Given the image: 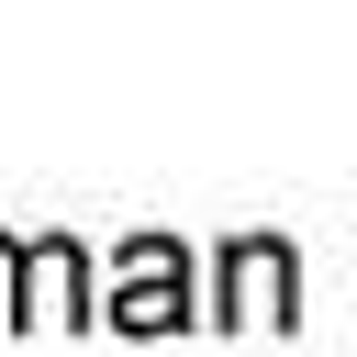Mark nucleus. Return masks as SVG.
<instances>
[{
	"mask_svg": "<svg viewBox=\"0 0 357 357\" xmlns=\"http://www.w3.org/2000/svg\"><path fill=\"white\" fill-rule=\"evenodd\" d=\"M212 324H234V335L301 324V257H290V234H234V245H223V301H212Z\"/></svg>",
	"mask_w": 357,
	"mask_h": 357,
	"instance_id": "nucleus-2",
	"label": "nucleus"
},
{
	"mask_svg": "<svg viewBox=\"0 0 357 357\" xmlns=\"http://www.w3.org/2000/svg\"><path fill=\"white\" fill-rule=\"evenodd\" d=\"M22 279H33V324H100V301H89V257L67 245V234H45V245H22Z\"/></svg>",
	"mask_w": 357,
	"mask_h": 357,
	"instance_id": "nucleus-3",
	"label": "nucleus"
},
{
	"mask_svg": "<svg viewBox=\"0 0 357 357\" xmlns=\"http://www.w3.org/2000/svg\"><path fill=\"white\" fill-rule=\"evenodd\" d=\"M11 279H22V245L0 234V324H22V301H11Z\"/></svg>",
	"mask_w": 357,
	"mask_h": 357,
	"instance_id": "nucleus-4",
	"label": "nucleus"
},
{
	"mask_svg": "<svg viewBox=\"0 0 357 357\" xmlns=\"http://www.w3.org/2000/svg\"><path fill=\"white\" fill-rule=\"evenodd\" d=\"M112 324H123V335H178V324H201V301H190V245H178V234H134V245L112 257Z\"/></svg>",
	"mask_w": 357,
	"mask_h": 357,
	"instance_id": "nucleus-1",
	"label": "nucleus"
}]
</instances>
